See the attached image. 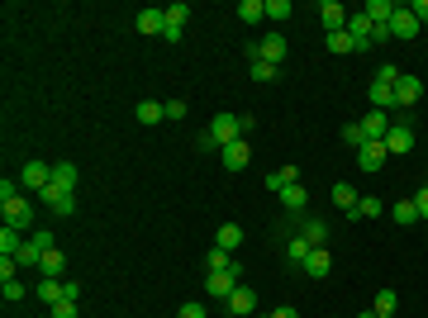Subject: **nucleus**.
Returning a JSON list of instances; mask_svg holds the SVG:
<instances>
[{
  "label": "nucleus",
  "mask_w": 428,
  "mask_h": 318,
  "mask_svg": "<svg viewBox=\"0 0 428 318\" xmlns=\"http://www.w3.org/2000/svg\"><path fill=\"white\" fill-rule=\"evenodd\" d=\"M0 290H5V299L15 304V299H24V285H20V276L15 280H0Z\"/></svg>",
  "instance_id": "37998d69"
},
{
  "label": "nucleus",
  "mask_w": 428,
  "mask_h": 318,
  "mask_svg": "<svg viewBox=\"0 0 428 318\" xmlns=\"http://www.w3.org/2000/svg\"><path fill=\"white\" fill-rule=\"evenodd\" d=\"M20 181H10V176H5V181H0V205H5V200H15V195H20Z\"/></svg>",
  "instance_id": "c03bdc74"
},
{
  "label": "nucleus",
  "mask_w": 428,
  "mask_h": 318,
  "mask_svg": "<svg viewBox=\"0 0 428 318\" xmlns=\"http://www.w3.org/2000/svg\"><path fill=\"white\" fill-rule=\"evenodd\" d=\"M372 19H367V15H362V10H357V15H348V33H352V43H357V53H367V48H372Z\"/></svg>",
  "instance_id": "6e6552de"
},
{
  "label": "nucleus",
  "mask_w": 428,
  "mask_h": 318,
  "mask_svg": "<svg viewBox=\"0 0 428 318\" xmlns=\"http://www.w3.org/2000/svg\"><path fill=\"white\" fill-rule=\"evenodd\" d=\"M372 309H376L381 318H390L395 309H400V299H395V290H376V304H372Z\"/></svg>",
  "instance_id": "72a5a7b5"
},
{
  "label": "nucleus",
  "mask_w": 428,
  "mask_h": 318,
  "mask_svg": "<svg viewBox=\"0 0 428 318\" xmlns=\"http://www.w3.org/2000/svg\"><path fill=\"white\" fill-rule=\"evenodd\" d=\"M243 276H234V271H210V280H205V290L214 294V299H229V294L238 290Z\"/></svg>",
  "instance_id": "1a4fd4ad"
},
{
  "label": "nucleus",
  "mask_w": 428,
  "mask_h": 318,
  "mask_svg": "<svg viewBox=\"0 0 428 318\" xmlns=\"http://www.w3.org/2000/svg\"><path fill=\"white\" fill-rule=\"evenodd\" d=\"M186 19H190V5H186V0L167 5V24H181V29H186Z\"/></svg>",
  "instance_id": "58836bf2"
},
{
  "label": "nucleus",
  "mask_w": 428,
  "mask_h": 318,
  "mask_svg": "<svg viewBox=\"0 0 428 318\" xmlns=\"http://www.w3.org/2000/svg\"><path fill=\"white\" fill-rule=\"evenodd\" d=\"M333 205H338V209L348 214V218H362V214H357V205H362V195H357V190H352L348 181H338V186H333Z\"/></svg>",
  "instance_id": "ddd939ff"
},
{
  "label": "nucleus",
  "mask_w": 428,
  "mask_h": 318,
  "mask_svg": "<svg viewBox=\"0 0 428 318\" xmlns=\"http://www.w3.org/2000/svg\"><path fill=\"white\" fill-rule=\"evenodd\" d=\"M385 152H390V157L414 152V124H390V133H385Z\"/></svg>",
  "instance_id": "f03ea898"
},
{
  "label": "nucleus",
  "mask_w": 428,
  "mask_h": 318,
  "mask_svg": "<svg viewBox=\"0 0 428 318\" xmlns=\"http://www.w3.org/2000/svg\"><path fill=\"white\" fill-rule=\"evenodd\" d=\"M0 209H5V223H10V228H20V233H24L29 223H33V205H29L24 195H15V200H5Z\"/></svg>",
  "instance_id": "7ed1b4c3"
},
{
  "label": "nucleus",
  "mask_w": 428,
  "mask_h": 318,
  "mask_svg": "<svg viewBox=\"0 0 428 318\" xmlns=\"http://www.w3.org/2000/svg\"><path fill=\"white\" fill-rule=\"evenodd\" d=\"M238 19H243V24H257V19H267V0H243V5H238Z\"/></svg>",
  "instance_id": "7c9ffc66"
},
{
  "label": "nucleus",
  "mask_w": 428,
  "mask_h": 318,
  "mask_svg": "<svg viewBox=\"0 0 428 318\" xmlns=\"http://www.w3.org/2000/svg\"><path fill=\"white\" fill-rule=\"evenodd\" d=\"M176 318H205V309H200V304H181V314Z\"/></svg>",
  "instance_id": "8fccbe9b"
},
{
  "label": "nucleus",
  "mask_w": 428,
  "mask_h": 318,
  "mask_svg": "<svg viewBox=\"0 0 428 318\" xmlns=\"http://www.w3.org/2000/svg\"><path fill=\"white\" fill-rule=\"evenodd\" d=\"M409 10H414V19H419V24H428V0H414Z\"/></svg>",
  "instance_id": "09e8293b"
},
{
  "label": "nucleus",
  "mask_w": 428,
  "mask_h": 318,
  "mask_svg": "<svg viewBox=\"0 0 428 318\" xmlns=\"http://www.w3.org/2000/svg\"><path fill=\"white\" fill-rule=\"evenodd\" d=\"M357 318H381V314H376V309H362V314H357Z\"/></svg>",
  "instance_id": "864d4df0"
},
{
  "label": "nucleus",
  "mask_w": 428,
  "mask_h": 318,
  "mask_svg": "<svg viewBox=\"0 0 428 318\" xmlns=\"http://www.w3.org/2000/svg\"><path fill=\"white\" fill-rule=\"evenodd\" d=\"M400 77H404V72H395L390 62H381V67H376V81H381V86H395Z\"/></svg>",
  "instance_id": "a19ab883"
},
{
  "label": "nucleus",
  "mask_w": 428,
  "mask_h": 318,
  "mask_svg": "<svg viewBox=\"0 0 428 318\" xmlns=\"http://www.w3.org/2000/svg\"><path fill=\"white\" fill-rule=\"evenodd\" d=\"M385 157H390V152H385V143H362V148H357V161H362L367 171H381Z\"/></svg>",
  "instance_id": "2eb2a0df"
},
{
  "label": "nucleus",
  "mask_w": 428,
  "mask_h": 318,
  "mask_svg": "<svg viewBox=\"0 0 428 318\" xmlns=\"http://www.w3.org/2000/svg\"><path fill=\"white\" fill-rule=\"evenodd\" d=\"M276 200H281V205H286L291 214H305V205H309V195H305V186H300V181H295V186H286L281 195H276Z\"/></svg>",
  "instance_id": "b1692460"
},
{
  "label": "nucleus",
  "mask_w": 428,
  "mask_h": 318,
  "mask_svg": "<svg viewBox=\"0 0 428 318\" xmlns=\"http://www.w3.org/2000/svg\"><path fill=\"white\" fill-rule=\"evenodd\" d=\"M300 233H305V238L319 247V242L328 238V223H323V218H305V223H300Z\"/></svg>",
  "instance_id": "f704fd0d"
},
{
  "label": "nucleus",
  "mask_w": 428,
  "mask_h": 318,
  "mask_svg": "<svg viewBox=\"0 0 428 318\" xmlns=\"http://www.w3.org/2000/svg\"><path fill=\"white\" fill-rule=\"evenodd\" d=\"M419 19H414V10L409 5H395V15H390V38H419Z\"/></svg>",
  "instance_id": "20e7f679"
},
{
  "label": "nucleus",
  "mask_w": 428,
  "mask_h": 318,
  "mask_svg": "<svg viewBox=\"0 0 428 318\" xmlns=\"http://www.w3.org/2000/svg\"><path fill=\"white\" fill-rule=\"evenodd\" d=\"M20 186L43 195V190L53 186V166H48V161H24V166H20Z\"/></svg>",
  "instance_id": "f257e3e1"
},
{
  "label": "nucleus",
  "mask_w": 428,
  "mask_h": 318,
  "mask_svg": "<svg viewBox=\"0 0 428 318\" xmlns=\"http://www.w3.org/2000/svg\"><path fill=\"white\" fill-rule=\"evenodd\" d=\"M267 318H271V314H267Z\"/></svg>",
  "instance_id": "5fc2aeb1"
},
{
  "label": "nucleus",
  "mask_w": 428,
  "mask_h": 318,
  "mask_svg": "<svg viewBox=\"0 0 428 318\" xmlns=\"http://www.w3.org/2000/svg\"><path fill=\"white\" fill-rule=\"evenodd\" d=\"M38 271H43V280H62V271H67V257H62V252H48V257H43V266H38Z\"/></svg>",
  "instance_id": "c756f323"
},
{
  "label": "nucleus",
  "mask_w": 428,
  "mask_h": 318,
  "mask_svg": "<svg viewBox=\"0 0 428 318\" xmlns=\"http://www.w3.org/2000/svg\"><path fill=\"white\" fill-rule=\"evenodd\" d=\"M376 43H390V24H376L372 29V48H376Z\"/></svg>",
  "instance_id": "de8ad7c7"
},
{
  "label": "nucleus",
  "mask_w": 428,
  "mask_h": 318,
  "mask_svg": "<svg viewBox=\"0 0 428 318\" xmlns=\"http://www.w3.org/2000/svg\"><path fill=\"white\" fill-rule=\"evenodd\" d=\"M53 181L62 190H77V181H81V171L72 166V161H53Z\"/></svg>",
  "instance_id": "cd10ccee"
},
{
  "label": "nucleus",
  "mask_w": 428,
  "mask_h": 318,
  "mask_svg": "<svg viewBox=\"0 0 428 318\" xmlns=\"http://www.w3.org/2000/svg\"><path fill=\"white\" fill-rule=\"evenodd\" d=\"M291 15H295L291 0H267V19H276V24H281V19H291Z\"/></svg>",
  "instance_id": "e433bc0d"
},
{
  "label": "nucleus",
  "mask_w": 428,
  "mask_h": 318,
  "mask_svg": "<svg viewBox=\"0 0 428 318\" xmlns=\"http://www.w3.org/2000/svg\"><path fill=\"white\" fill-rule=\"evenodd\" d=\"M343 143H348V148H362V143H367L362 124H343Z\"/></svg>",
  "instance_id": "ea45409f"
},
{
  "label": "nucleus",
  "mask_w": 428,
  "mask_h": 318,
  "mask_svg": "<svg viewBox=\"0 0 428 318\" xmlns=\"http://www.w3.org/2000/svg\"><path fill=\"white\" fill-rule=\"evenodd\" d=\"M419 95H424V81L419 77H400L395 81V100H400V105H419Z\"/></svg>",
  "instance_id": "a211bd4d"
},
{
  "label": "nucleus",
  "mask_w": 428,
  "mask_h": 318,
  "mask_svg": "<svg viewBox=\"0 0 428 318\" xmlns=\"http://www.w3.org/2000/svg\"><path fill=\"white\" fill-rule=\"evenodd\" d=\"M286 53H291V48H286V38H281V33H267V38L257 43V57H252V62H271V67H281Z\"/></svg>",
  "instance_id": "423d86ee"
},
{
  "label": "nucleus",
  "mask_w": 428,
  "mask_h": 318,
  "mask_svg": "<svg viewBox=\"0 0 428 318\" xmlns=\"http://www.w3.org/2000/svg\"><path fill=\"white\" fill-rule=\"evenodd\" d=\"M295 181H300V166H281V171H271V176H267V190H271V195H281V190L295 186Z\"/></svg>",
  "instance_id": "393cba45"
},
{
  "label": "nucleus",
  "mask_w": 428,
  "mask_h": 318,
  "mask_svg": "<svg viewBox=\"0 0 428 318\" xmlns=\"http://www.w3.org/2000/svg\"><path fill=\"white\" fill-rule=\"evenodd\" d=\"M357 214H362V218H381V214H385V205H381L376 195H362V205H357Z\"/></svg>",
  "instance_id": "4c0bfd02"
},
{
  "label": "nucleus",
  "mask_w": 428,
  "mask_h": 318,
  "mask_svg": "<svg viewBox=\"0 0 428 318\" xmlns=\"http://www.w3.org/2000/svg\"><path fill=\"white\" fill-rule=\"evenodd\" d=\"M362 15H367L372 24H390V15H395V0H367V5H362Z\"/></svg>",
  "instance_id": "5701e85b"
},
{
  "label": "nucleus",
  "mask_w": 428,
  "mask_h": 318,
  "mask_svg": "<svg viewBox=\"0 0 428 318\" xmlns=\"http://www.w3.org/2000/svg\"><path fill=\"white\" fill-rule=\"evenodd\" d=\"M309 252H314V242L305 238V233H295V238L286 242V257H291L295 266H305V257H309Z\"/></svg>",
  "instance_id": "c85d7f7f"
},
{
  "label": "nucleus",
  "mask_w": 428,
  "mask_h": 318,
  "mask_svg": "<svg viewBox=\"0 0 428 318\" xmlns=\"http://www.w3.org/2000/svg\"><path fill=\"white\" fill-rule=\"evenodd\" d=\"M33 294H38V299L53 309V304H62V299H67V280H38V285H33Z\"/></svg>",
  "instance_id": "6ab92c4d"
},
{
  "label": "nucleus",
  "mask_w": 428,
  "mask_h": 318,
  "mask_svg": "<svg viewBox=\"0 0 428 318\" xmlns=\"http://www.w3.org/2000/svg\"><path fill=\"white\" fill-rule=\"evenodd\" d=\"M238 242H243V228H238V223H224V228L214 233V247H224V252H238Z\"/></svg>",
  "instance_id": "bb28decb"
},
{
  "label": "nucleus",
  "mask_w": 428,
  "mask_h": 318,
  "mask_svg": "<svg viewBox=\"0 0 428 318\" xmlns=\"http://www.w3.org/2000/svg\"><path fill=\"white\" fill-rule=\"evenodd\" d=\"M247 72H252V81H257V86H271V81L281 77V67H271V62H252Z\"/></svg>",
  "instance_id": "c9c22d12"
},
{
  "label": "nucleus",
  "mask_w": 428,
  "mask_h": 318,
  "mask_svg": "<svg viewBox=\"0 0 428 318\" xmlns=\"http://www.w3.org/2000/svg\"><path fill=\"white\" fill-rule=\"evenodd\" d=\"M224 304H229V314H234V318H247L252 309H257V290H247V285H238V290L229 294Z\"/></svg>",
  "instance_id": "9b49d317"
},
{
  "label": "nucleus",
  "mask_w": 428,
  "mask_h": 318,
  "mask_svg": "<svg viewBox=\"0 0 428 318\" xmlns=\"http://www.w3.org/2000/svg\"><path fill=\"white\" fill-rule=\"evenodd\" d=\"M271 318H300V314H295L291 304H286V309H276V314H271Z\"/></svg>",
  "instance_id": "603ef678"
},
{
  "label": "nucleus",
  "mask_w": 428,
  "mask_h": 318,
  "mask_svg": "<svg viewBox=\"0 0 428 318\" xmlns=\"http://www.w3.org/2000/svg\"><path fill=\"white\" fill-rule=\"evenodd\" d=\"M167 119H186V100H167Z\"/></svg>",
  "instance_id": "49530a36"
},
{
  "label": "nucleus",
  "mask_w": 428,
  "mask_h": 318,
  "mask_svg": "<svg viewBox=\"0 0 428 318\" xmlns=\"http://www.w3.org/2000/svg\"><path fill=\"white\" fill-rule=\"evenodd\" d=\"M162 38H167V43H181V38H186V29H181V24H167V29H162Z\"/></svg>",
  "instance_id": "a18cd8bd"
},
{
  "label": "nucleus",
  "mask_w": 428,
  "mask_h": 318,
  "mask_svg": "<svg viewBox=\"0 0 428 318\" xmlns=\"http://www.w3.org/2000/svg\"><path fill=\"white\" fill-rule=\"evenodd\" d=\"M167 119V105H158V100H143L138 105V124H162Z\"/></svg>",
  "instance_id": "2f4dec72"
},
{
  "label": "nucleus",
  "mask_w": 428,
  "mask_h": 318,
  "mask_svg": "<svg viewBox=\"0 0 428 318\" xmlns=\"http://www.w3.org/2000/svg\"><path fill=\"white\" fill-rule=\"evenodd\" d=\"M238 114H214V124H210V138L219 143V148H229V143H238Z\"/></svg>",
  "instance_id": "39448f33"
},
{
  "label": "nucleus",
  "mask_w": 428,
  "mask_h": 318,
  "mask_svg": "<svg viewBox=\"0 0 428 318\" xmlns=\"http://www.w3.org/2000/svg\"><path fill=\"white\" fill-rule=\"evenodd\" d=\"M367 100H372V109H381V114H390V109L400 105V100H395V86H381V81H372Z\"/></svg>",
  "instance_id": "4468645a"
},
{
  "label": "nucleus",
  "mask_w": 428,
  "mask_h": 318,
  "mask_svg": "<svg viewBox=\"0 0 428 318\" xmlns=\"http://www.w3.org/2000/svg\"><path fill=\"white\" fill-rule=\"evenodd\" d=\"M323 43H328V53H357V43H352V33H348V29H338V33H328Z\"/></svg>",
  "instance_id": "473e14b6"
},
{
  "label": "nucleus",
  "mask_w": 428,
  "mask_h": 318,
  "mask_svg": "<svg viewBox=\"0 0 428 318\" xmlns=\"http://www.w3.org/2000/svg\"><path fill=\"white\" fill-rule=\"evenodd\" d=\"M219 161H224V166H229V171H243V166H247V143H229V148H219Z\"/></svg>",
  "instance_id": "412c9836"
},
{
  "label": "nucleus",
  "mask_w": 428,
  "mask_h": 318,
  "mask_svg": "<svg viewBox=\"0 0 428 318\" xmlns=\"http://www.w3.org/2000/svg\"><path fill=\"white\" fill-rule=\"evenodd\" d=\"M48 318H77V299H62V304H53V309H48Z\"/></svg>",
  "instance_id": "79ce46f5"
},
{
  "label": "nucleus",
  "mask_w": 428,
  "mask_h": 318,
  "mask_svg": "<svg viewBox=\"0 0 428 318\" xmlns=\"http://www.w3.org/2000/svg\"><path fill=\"white\" fill-rule=\"evenodd\" d=\"M134 24H138V33H162L167 29V10H138Z\"/></svg>",
  "instance_id": "aec40b11"
},
{
  "label": "nucleus",
  "mask_w": 428,
  "mask_h": 318,
  "mask_svg": "<svg viewBox=\"0 0 428 318\" xmlns=\"http://www.w3.org/2000/svg\"><path fill=\"white\" fill-rule=\"evenodd\" d=\"M390 218H395L400 228H409V223H419V205H414V200H395V205H390Z\"/></svg>",
  "instance_id": "a878e982"
},
{
  "label": "nucleus",
  "mask_w": 428,
  "mask_h": 318,
  "mask_svg": "<svg viewBox=\"0 0 428 318\" xmlns=\"http://www.w3.org/2000/svg\"><path fill=\"white\" fill-rule=\"evenodd\" d=\"M24 233L20 228H10V223H0V257H20V247H24Z\"/></svg>",
  "instance_id": "4be33fe9"
},
{
  "label": "nucleus",
  "mask_w": 428,
  "mask_h": 318,
  "mask_svg": "<svg viewBox=\"0 0 428 318\" xmlns=\"http://www.w3.org/2000/svg\"><path fill=\"white\" fill-rule=\"evenodd\" d=\"M319 19H323V33H338V29H348V10H343L338 0H323Z\"/></svg>",
  "instance_id": "f8f14e48"
},
{
  "label": "nucleus",
  "mask_w": 428,
  "mask_h": 318,
  "mask_svg": "<svg viewBox=\"0 0 428 318\" xmlns=\"http://www.w3.org/2000/svg\"><path fill=\"white\" fill-rule=\"evenodd\" d=\"M328 271H333V257H328L323 247H314V252L305 257V276H309V280H323Z\"/></svg>",
  "instance_id": "dca6fc26"
},
{
  "label": "nucleus",
  "mask_w": 428,
  "mask_h": 318,
  "mask_svg": "<svg viewBox=\"0 0 428 318\" xmlns=\"http://www.w3.org/2000/svg\"><path fill=\"white\" fill-rule=\"evenodd\" d=\"M38 200H43V205H48V209H53V214H72V209H77V190H62V186H57V181H53V186H48V190H43Z\"/></svg>",
  "instance_id": "0eeeda50"
},
{
  "label": "nucleus",
  "mask_w": 428,
  "mask_h": 318,
  "mask_svg": "<svg viewBox=\"0 0 428 318\" xmlns=\"http://www.w3.org/2000/svg\"><path fill=\"white\" fill-rule=\"evenodd\" d=\"M414 205H419V218H428V186L419 190V195H414Z\"/></svg>",
  "instance_id": "3c124183"
},
{
  "label": "nucleus",
  "mask_w": 428,
  "mask_h": 318,
  "mask_svg": "<svg viewBox=\"0 0 428 318\" xmlns=\"http://www.w3.org/2000/svg\"><path fill=\"white\" fill-rule=\"evenodd\" d=\"M205 266H210V271H234V276H243V266H238V252H224V247H210V257H205Z\"/></svg>",
  "instance_id": "f3484780"
},
{
  "label": "nucleus",
  "mask_w": 428,
  "mask_h": 318,
  "mask_svg": "<svg viewBox=\"0 0 428 318\" xmlns=\"http://www.w3.org/2000/svg\"><path fill=\"white\" fill-rule=\"evenodd\" d=\"M362 124V133H367V143H385V133H390V114H381V109H372L367 119H357Z\"/></svg>",
  "instance_id": "9d476101"
}]
</instances>
